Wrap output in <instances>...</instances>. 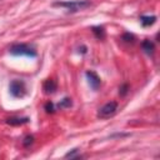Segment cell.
I'll list each match as a JSON object with an SVG mask.
<instances>
[{
  "label": "cell",
  "instance_id": "cell-1",
  "mask_svg": "<svg viewBox=\"0 0 160 160\" xmlns=\"http://www.w3.org/2000/svg\"><path fill=\"white\" fill-rule=\"evenodd\" d=\"M54 6L64 8L69 12H78L81 11L91 5L90 0H68V1H55L52 4Z\"/></svg>",
  "mask_w": 160,
  "mask_h": 160
},
{
  "label": "cell",
  "instance_id": "cell-2",
  "mask_svg": "<svg viewBox=\"0 0 160 160\" xmlns=\"http://www.w3.org/2000/svg\"><path fill=\"white\" fill-rule=\"evenodd\" d=\"M10 54L12 55H25V56H30V58H35L36 56V51L30 48L26 44H15L9 49Z\"/></svg>",
  "mask_w": 160,
  "mask_h": 160
},
{
  "label": "cell",
  "instance_id": "cell-3",
  "mask_svg": "<svg viewBox=\"0 0 160 160\" xmlns=\"http://www.w3.org/2000/svg\"><path fill=\"white\" fill-rule=\"evenodd\" d=\"M9 91L14 98H22L26 94V86L21 80H12L9 85Z\"/></svg>",
  "mask_w": 160,
  "mask_h": 160
},
{
  "label": "cell",
  "instance_id": "cell-4",
  "mask_svg": "<svg viewBox=\"0 0 160 160\" xmlns=\"http://www.w3.org/2000/svg\"><path fill=\"white\" fill-rule=\"evenodd\" d=\"M116 110H118V102L116 101H109L99 109L98 116L101 119H106V118L112 116L116 112Z\"/></svg>",
  "mask_w": 160,
  "mask_h": 160
},
{
  "label": "cell",
  "instance_id": "cell-5",
  "mask_svg": "<svg viewBox=\"0 0 160 160\" xmlns=\"http://www.w3.org/2000/svg\"><path fill=\"white\" fill-rule=\"evenodd\" d=\"M85 75H86V79H88V82H89L90 88H91L94 91H96V90L99 89L100 84H101V80H100L99 75H98L95 71H92V70H88V71L85 72Z\"/></svg>",
  "mask_w": 160,
  "mask_h": 160
},
{
  "label": "cell",
  "instance_id": "cell-6",
  "mask_svg": "<svg viewBox=\"0 0 160 160\" xmlns=\"http://www.w3.org/2000/svg\"><path fill=\"white\" fill-rule=\"evenodd\" d=\"M155 21H156V16H154V15H151V16H149V15H142L141 18H140V22H141V25L142 26H151L152 24H155Z\"/></svg>",
  "mask_w": 160,
  "mask_h": 160
},
{
  "label": "cell",
  "instance_id": "cell-7",
  "mask_svg": "<svg viewBox=\"0 0 160 160\" xmlns=\"http://www.w3.org/2000/svg\"><path fill=\"white\" fill-rule=\"evenodd\" d=\"M55 90H56V82L54 80L49 79V80H46L44 82V91L46 94H52Z\"/></svg>",
  "mask_w": 160,
  "mask_h": 160
},
{
  "label": "cell",
  "instance_id": "cell-8",
  "mask_svg": "<svg viewBox=\"0 0 160 160\" xmlns=\"http://www.w3.org/2000/svg\"><path fill=\"white\" fill-rule=\"evenodd\" d=\"M28 121H29L28 118H10V119H8L6 122L10 124V125H22Z\"/></svg>",
  "mask_w": 160,
  "mask_h": 160
},
{
  "label": "cell",
  "instance_id": "cell-9",
  "mask_svg": "<svg viewBox=\"0 0 160 160\" xmlns=\"http://www.w3.org/2000/svg\"><path fill=\"white\" fill-rule=\"evenodd\" d=\"M141 46H142V50H144L146 54L150 55V54L154 52V44H152L150 40H145V41H142Z\"/></svg>",
  "mask_w": 160,
  "mask_h": 160
},
{
  "label": "cell",
  "instance_id": "cell-10",
  "mask_svg": "<svg viewBox=\"0 0 160 160\" xmlns=\"http://www.w3.org/2000/svg\"><path fill=\"white\" fill-rule=\"evenodd\" d=\"M92 32H94L99 39L104 38V34H105V31H104V29H102L101 26H94V28H92Z\"/></svg>",
  "mask_w": 160,
  "mask_h": 160
},
{
  "label": "cell",
  "instance_id": "cell-11",
  "mask_svg": "<svg viewBox=\"0 0 160 160\" xmlns=\"http://www.w3.org/2000/svg\"><path fill=\"white\" fill-rule=\"evenodd\" d=\"M58 106H59L60 109L71 106V99H69V98H65V99H62V100H61V101L58 104Z\"/></svg>",
  "mask_w": 160,
  "mask_h": 160
},
{
  "label": "cell",
  "instance_id": "cell-12",
  "mask_svg": "<svg viewBox=\"0 0 160 160\" xmlns=\"http://www.w3.org/2000/svg\"><path fill=\"white\" fill-rule=\"evenodd\" d=\"M66 159H74V158H80V154H79V149H72L71 151H69L66 155H65Z\"/></svg>",
  "mask_w": 160,
  "mask_h": 160
},
{
  "label": "cell",
  "instance_id": "cell-13",
  "mask_svg": "<svg viewBox=\"0 0 160 160\" xmlns=\"http://www.w3.org/2000/svg\"><path fill=\"white\" fill-rule=\"evenodd\" d=\"M32 141H34V138L30 135V136H26V138L24 139L22 144H24V146H29V145H31V144H32Z\"/></svg>",
  "mask_w": 160,
  "mask_h": 160
},
{
  "label": "cell",
  "instance_id": "cell-14",
  "mask_svg": "<svg viewBox=\"0 0 160 160\" xmlns=\"http://www.w3.org/2000/svg\"><path fill=\"white\" fill-rule=\"evenodd\" d=\"M45 110L48 111V112H54V104L52 102H46V105H45Z\"/></svg>",
  "mask_w": 160,
  "mask_h": 160
},
{
  "label": "cell",
  "instance_id": "cell-15",
  "mask_svg": "<svg viewBox=\"0 0 160 160\" xmlns=\"http://www.w3.org/2000/svg\"><path fill=\"white\" fill-rule=\"evenodd\" d=\"M122 39L125 40V41H128V42H132L134 41V36L131 35V34H124V36H122Z\"/></svg>",
  "mask_w": 160,
  "mask_h": 160
},
{
  "label": "cell",
  "instance_id": "cell-16",
  "mask_svg": "<svg viewBox=\"0 0 160 160\" xmlns=\"http://www.w3.org/2000/svg\"><path fill=\"white\" fill-rule=\"evenodd\" d=\"M119 92H120V95H125V94L128 92V85H126V84H125V85H122V86L120 88Z\"/></svg>",
  "mask_w": 160,
  "mask_h": 160
}]
</instances>
